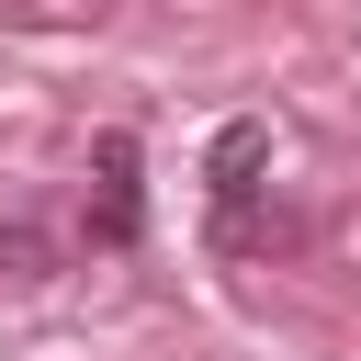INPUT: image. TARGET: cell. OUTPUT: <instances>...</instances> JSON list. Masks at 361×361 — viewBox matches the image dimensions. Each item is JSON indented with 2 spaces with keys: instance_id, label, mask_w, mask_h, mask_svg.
Instances as JSON below:
<instances>
[{
  "instance_id": "obj_3",
  "label": "cell",
  "mask_w": 361,
  "mask_h": 361,
  "mask_svg": "<svg viewBox=\"0 0 361 361\" xmlns=\"http://www.w3.org/2000/svg\"><path fill=\"white\" fill-rule=\"evenodd\" d=\"M0 259H11V271H45V237H34V226H0Z\"/></svg>"
},
{
  "instance_id": "obj_2",
  "label": "cell",
  "mask_w": 361,
  "mask_h": 361,
  "mask_svg": "<svg viewBox=\"0 0 361 361\" xmlns=\"http://www.w3.org/2000/svg\"><path fill=\"white\" fill-rule=\"evenodd\" d=\"M259 158H271V135H259V124H226V135H214L203 180H214V203H226V214H237V203L259 192Z\"/></svg>"
},
{
  "instance_id": "obj_1",
  "label": "cell",
  "mask_w": 361,
  "mask_h": 361,
  "mask_svg": "<svg viewBox=\"0 0 361 361\" xmlns=\"http://www.w3.org/2000/svg\"><path fill=\"white\" fill-rule=\"evenodd\" d=\"M135 226H147V203H135V135H102V203H90V237L124 248Z\"/></svg>"
}]
</instances>
